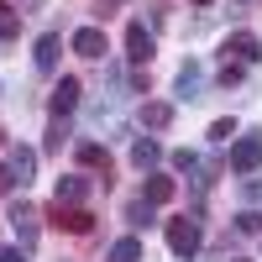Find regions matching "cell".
Returning <instances> with one entry per match:
<instances>
[{
	"label": "cell",
	"instance_id": "cell-1",
	"mask_svg": "<svg viewBox=\"0 0 262 262\" xmlns=\"http://www.w3.org/2000/svg\"><path fill=\"white\" fill-rule=\"evenodd\" d=\"M168 252L189 262L194 252H200V221H189V215H179V221H168Z\"/></svg>",
	"mask_w": 262,
	"mask_h": 262
},
{
	"label": "cell",
	"instance_id": "cell-2",
	"mask_svg": "<svg viewBox=\"0 0 262 262\" xmlns=\"http://www.w3.org/2000/svg\"><path fill=\"white\" fill-rule=\"evenodd\" d=\"M11 226H16V247H21V252H32V247H37V236H42V215H37L27 200H16V205H11Z\"/></svg>",
	"mask_w": 262,
	"mask_h": 262
},
{
	"label": "cell",
	"instance_id": "cell-3",
	"mask_svg": "<svg viewBox=\"0 0 262 262\" xmlns=\"http://www.w3.org/2000/svg\"><path fill=\"white\" fill-rule=\"evenodd\" d=\"M257 168H262V137H236L231 142V173L252 179Z\"/></svg>",
	"mask_w": 262,
	"mask_h": 262
},
{
	"label": "cell",
	"instance_id": "cell-4",
	"mask_svg": "<svg viewBox=\"0 0 262 262\" xmlns=\"http://www.w3.org/2000/svg\"><path fill=\"white\" fill-rule=\"evenodd\" d=\"M53 226L69 231V236H84V231H95V215L84 210V205H58L53 200Z\"/></svg>",
	"mask_w": 262,
	"mask_h": 262
},
{
	"label": "cell",
	"instance_id": "cell-5",
	"mask_svg": "<svg viewBox=\"0 0 262 262\" xmlns=\"http://www.w3.org/2000/svg\"><path fill=\"white\" fill-rule=\"evenodd\" d=\"M152 48H158V37L147 32V21H131L126 27V58L131 63H152Z\"/></svg>",
	"mask_w": 262,
	"mask_h": 262
},
{
	"label": "cell",
	"instance_id": "cell-6",
	"mask_svg": "<svg viewBox=\"0 0 262 262\" xmlns=\"http://www.w3.org/2000/svg\"><path fill=\"white\" fill-rule=\"evenodd\" d=\"M69 48H74L79 58H90V63H95V58L111 53V42H105V32H100V27H79V32L69 37Z\"/></svg>",
	"mask_w": 262,
	"mask_h": 262
},
{
	"label": "cell",
	"instance_id": "cell-7",
	"mask_svg": "<svg viewBox=\"0 0 262 262\" xmlns=\"http://www.w3.org/2000/svg\"><path fill=\"white\" fill-rule=\"evenodd\" d=\"M79 95H84V84H79L74 74H63V79L53 84V100H48V105H53V116L63 121V116H69V111H74V105H79Z\"/></svg>",
	"mask_w": 262,
	"mask_h": 262
},
{
	"label": "cell",
	"instance_id": "cell-8",
	"mask_svg": "<svg viewBox=\"0 0 262 262\" xmlns=\"http://www.w3.org/2000/svg\"><path fill=\"white\" fill-rule=\"evenodd\" d=\"M58 53H63V37H58V32H42V37H37V53H32L37 74H53V69H58Z\"/></svg>",
	"mask_w": 262,
	"mask_h": 262
},
{
	"label": "cell",
	"instance_id": "cell-9",
	"mask_svg": "<svg viewBox=\"0 0 262 262\" xmlns=\"http://www.w3.org/2000/svg\"><path fill=\"white\" fill-rule=\"evenodd\" d=\"M6 168H11V179H21V189H27V184H32V173H37V152H32V147H11Z\"/></svg>",
	"mask_w": 262,
	"mask_h": 262
},
{
	"label": "cell",
	"instance_id": "cell-10",
	"mask_svg": "<svg viewBox=\"0 0 262 262\" xmlns=\"http://www.w3.org/2000/svg\"><path fill=\"white\" fill-rule=\"evenodd\" d=\"M226 58H236V63H257V58H262V42H257L252 32H236V37L226 42Z\"/></svg>",
	"mask_w": 262,
	"mask_h": 262
},
{
	"label": "cell",
	"instance_id": "cell-11",
	"mask_svg": "<svg viewBox=\"0 0 262 262\" xmlns=\"http://www.w3.org/2000/svg\"><path fill=\"white\" fill-rule=\"evenodd\" d=\"M84 194H90V179H84V173H63L58 179V205H84Z\"/></svg>",
	"mask_w": 262,
	"mask_h": 262
},
{
	"label": "cell",
	"instance_id": "cell-12",
	"mask_svg": "<svg viewBox=\"0 0 262 262\" xmlns=\"http://www.w3.org/2000/svg\"><path fill=\"white\" fill-rule=\"evenodd\" d=\"M200 79H205V74H200V63L189 58L184 69H179V79H173V90H179V100H200Z\"/></svg>",
	"mask_w": 262,
	"mask_h": 262
},
{
	"label": "cell",
	"instance_id": "cell-13",
	"mask_svg": "<svg viewBox=\"0 0 262 262\" xmlns=\"http://www.w3.org/2000/svg\"><path fill=\"white\" fill-rule=\"evenodd\" d=\"M131 163H137L142 173H147V168H158V163H163V147L152 142V137H137V142H131Z\"/></svg>",
	"mask_w": 262,
	"mask_h": 262
},
{
	"label": "cell",
	"instance_id": "cell-14",
	"mask_svg": "<svg viewBox=\"0 0 262 262\" xmlns=\"http://www.w3.org/2000/svg\"><path fill=\"white\" fill-rule=\"evenodd\" d=\"M142 200H147V205H168V200H173V179H163V173H152V179L142 184Z\"/></svg>",
	"mask_w": 262,
	"mask_h": 262
},
{
	"label": "cell",
	"instance_id": "cell-15",
	"mask_svg": "<svg viewBox=\"0 0 262 262\" xmlns=\"http://www.w3.org/2000/svg\"><path fill=\"white\" fill-rule=\"evenodd\" d=\"M168 121H173V105H163V100H147V105H142V126H147V131H163Z\"/></svg>",
	"mask_w": 262,
	"mask_h": 262
},
{
	"label": "cell",
	"instance_id": "cell-16",
	"mask_svg": "<svg viewBox=\"0 0 262 262\" xmlns=\"http://www.w3.org/2000/svg\"><path fill=\"white\" fill-rule=\"evenodd\" d=\"M79 163H84V168H105V173H111V152H105L100 142H79Z\"/></svg>",
	"mask_w": 262,
	"mask_h": 262
},
{
	"label": "cell",
	"instance_id": "cell-17",
	"mask_svg": "<svg viewBox=\"0 0 262 262\" xmlns=\"http://www.w3.org/2000/svg\"><path fill=\"white\" fill-rule=\"evenodd\" d=\"M111 262H142V242L137 236H121V242L111 247Z\"/></svg>",
	"mask_w": 262,
	"mask_h": 262
},
{
	"label": "cell",
	"instance_id": "cell-18",
	"mask_svg": "<svg viewBox=\"0 0 262 262\" xmlns=\"http://www.w3.org/2000/svg\"><path fill=\"white\" fill-rule=\"evenodd\" d=\"M16 32H21V16L11 6H0V42H16Z\"/></svg>",
	"mask_w": 262,
	"mask_h": 262
},
{
	"label": "cell",
	"instance_id": "cell-19",
	"mask_svg": "<svg viewBox=\"0 0 262 262\" xmlns=\"http://www.w3.org/2000/svg\"><path fill=\"white\" fill-rule=\"evenodd\" d=\"M126 221H131V226H152V205H147V200H131V205H126Z\"/></svg>",
	"mask_w": 262,
	"mask_h": 262
},
{
	"label": "cell",
	"instance_id": "cell-20",
	"mask_svg": "<svg viewBox=\"0 0 262 262\" xmlns=\"http://www.w3.org/2000/svg\"><path fill=\"white\" fill-rule=\"evenodd\" d=\"M236 231H242V236H257V231H262V215H257V210H242V215H236Z\"/></svg>",
	"mask_w": 262,
	"mask_h": 262
},
{
	"label": "cell",
	"instance_id": "cell-21",
	"mask_svg": "<svg viewBox=\"0 0 262 262\" xmlns=\"http://www.w3.org/2000/svg\"><path fill=\"white\" fill-rule=\"evenodd\" d=\"M173 168H179V173H194V168H200V152L179 147V152H173Z\"/></svg>",
	"mask_w": 262,
	"mask_h": 262
},
{
	"label": "cell",
	"instance_id": "cell-22",
	"mask_svg": "<svg viewBox=\"0 0 262 262\" xmlns=\"http://www.w3.org/2000/svg\"><path fill=\"white\" fill-rule=\"evenodd\" d=\"M231 137H236V121H215L210 126V142H231Z\"/></svg>",
	"mask_w": 262,
	"mask_h": 262
},
{
	"label": "cell",
	"instance_id": "cell-23",
	"mask_svg": "<svg viewBox=\"0 0 262 262\" xmlns=\"http://www.w3.org/2000/svg\"><path fill=\"white\" fill-rule=\"evenodd\" d=\"M63 137H69V126L53 121V126H48V152H58V147H63Z\"/></svg>",
	"mask_w": 262,
	"mask_h": 262
},
{
	"label": "cell",
	"instance_id": "cell-24",
	"mask_svg": "<svg viewBox=\"0 0 262 262\" xmlns=\"http://www.w3.org/2000/svg\"><path fill=\"white\" fill-rule=\"evenodd\" d=\"M242 194H247V200L257 205V200H262V179H247V184H242Z\"/></svg>",
	"mask_w": 262,
	"mask_h": 262
},
{
	"label": "cell",
	"instance_id": "cell-25",
	"mask_svg": "<svg viewBox=\"0 0 262 262\" xmlns=\"http://www.w3.org/2000/svg\"><path fill=\"white\" fill-rule=\"evenodd\" d=\"M0 262H27V252H21V247H6V252H0Z\"/></svg>",
	"mask_w": 262,
	"mask_h": 262
},
{
	"label": "cell",
	"instance_id": "cell-26",
	"mask_svg": "<svg viewBox=\"0 0 262 262\" xmlns=\"http://www.w3.org/2000/svg\"><path fill=\"white\" fill-rule=\"evenodd\" d=\"M11 184H16V179H11V168H0V194H11Z\"/></svg>",
	"mask_w": 262,
	"mask_h": 262
},
{
	"label": "cell",
	"instance_id": "cell-27",
	"mask_svg": "<svg viewBox=\"0 0 262 262\" xmlns=\"http://www.w3.org/2000/svg\"><path fill=\"white\" fill-rule=\"evenodd\" d=\"M21 6H42V0H21Z\"/></svg>",
	"mask_w": 262,
	"mask_h": 262
},
{
	"label": "cell",
	"instance_id": "cell-28",
	"mask_svg": "<svg viewBox=\"0 0 262 262\" xmlns=\"http://www.w3.org/2000/svg\"><path fill=\"white\" fill-rule=\"evenodd\" d=\"M194 6H210V0H194Z\"/></svg>",
	"mask_w": 262,
	"mask_h": 262
},
{
	"label": "cell",
	"instance_id": "cell-29",
	"mask_svg": "<svg viewBox=\"0 0 262 262\" xmlns=\"http://www.w3.org/2000/svg\"><path fill=\"white\" fill-rule=\"evenodd\" d=\"M231 262H242V257H231Z\"/></svg>",
	"mask_w": 262,
	"mask_h": 262
}]
</instances>
